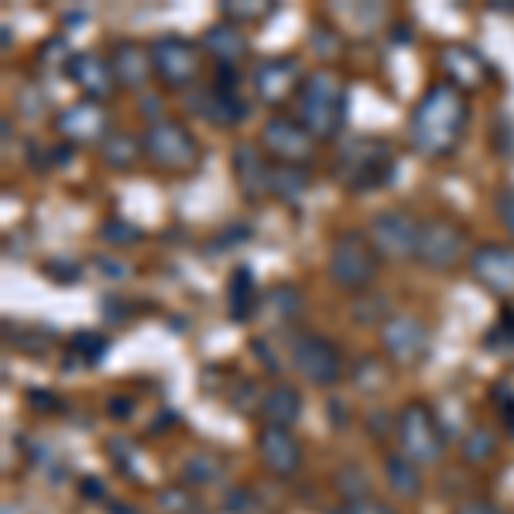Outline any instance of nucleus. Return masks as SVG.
<instances>
[{"label": "nucleus", "mask_w": 514, "mask_h": 514, "mask_svg": "<svg viewBox=\"0 0 514 514\" xmlns=\"http://www.w3.org/2000/svg\"><path fill=\"white\" fill-rule=\"evenodd\" d=\"M103 158L114 168H131L134 158H138V141L127 138V134H114V138L103 141Z\"/></svg>", "instance_id": "nucleus-29"}, {"label": "nucleus", "mask_w": 514, "mask_h": 514, "mask_svg": "<svg viewBox=\"0 0 514 514\" xmlns=\"http://www.w3.org/2000/svg\"><path fill=\"white\" fill-rule=\"evenodd\" d=\"M107 350H110V340H107V336H100V333H93V329H79V333L69 340L72 360H83L86 367L100 364V360L107 357Z\"/></svg>", "instance_id": "nucleus-28"}, {"label": "nucleus", "mask_w": 514, "mask_h": 514, "mask_svg": "<svg viewBox=\"0 0 514 514\" xmlns=\"http://www.w3.org/2000/svg\"><path fill=\"white\" fill-rule=\"evenodd\" d=\"M96 268H103V271H110V275H127V268L124 264H114V261H107V257H100V261H96Z\"/></svg>", "instance_id": "nucleus-43"}, {"label": "nucleus", "mask_w": 514, "mask_h": 514, "mask_svg": "<svg viewBox=\"0 0 514 514\" xmlns=\"http://www.w3.org/2000/svg\"><path fill=\"white\" fill-rule=\"evenodd\" d=\"M230 165H234V179H237V186H240V192H244L247 199H257L261 192H268L271 165L264 162L261 151H257L251 141H240L237 144Z\"/></svg>", "instance_id": "nucleus-19"}, {"label": "nucleus", "mask_w": 514, "mask_h": 514, "mask_svg": "<svg viewBox=\"0 0 514 514\" xmlns=\"http://www.w3.org/2000/svg\"><path fill=\"white\" fill-rule=\"evenodd\" d=\"M340 514H395V511H391L388 504L374 501V497H350Z\"/></svg>", "instance_id": "nucleus-37"}, {"label": "nucleus", "mask_w": 514, "mask_h": 514, "mask_svg": "<svg viewBox=\"0 0 514 514\" xmlns=\"http://www.w3.org/2000/svg\"><path fill=\"white\" fill-rule=\"evenodd\" d=\"M497 401H501L504 429H508V436H514V391H511V384H497Z\"/></svg>", "instance_id": "nucleus-38"}, {"label": "nucleus", "mask_w": 514, "mask_h": 514, "mask_svg": "<svg viewBox=\"0 0 514 514\" xmlns=\"http://www.w3.org/2000/svg\"><path fill=\"white\" fill-rule=\"evenodd\" d=\"M45 271H52V275H59V281H76V278H79V271L72 268V264H69V268H62L59 261H48V264H45Z\"/></svg>", "instance_id": "nucleus-41"}, {"label": "nucleus", "mask_w": 514, "mask_h": 514, "mask_svg": "<svg viewBox=\"0 0 514 514\" xmlns=\"http://www.w3.org/2000/svg\"><path fill=\"white\" fill-rule=\"evenodd\" d=\"M470 107L463 93L449 83H439L415 103L412 117H408V141L425 158H443L460 144L467 131Z\"/></svg>", "instance_id": "nucleus-1"}, {"label": "nucleus", "mask_w": 514, "mask_h": 514, "mask_svg": "<svg viewBox=\"0 0 514 514\" xmlns=\"http://www.w3.org/2000/svg\"><path fill=\"white\" fill-rule=\"evenodd\" d=\"M141 151L151 158L158 168L165 172H182V168H192L199 158V144L189 134L186 124H175V120H158L144 131L141 138Z\"/></svg>", "instance_id": "nucleus-5"}, {"label": "nucleus", "mask_w": 514, "mask_h": 514, "mask_svg": "<svg viewBox=\"0 0 514 514\" xmlns=\"http://www.w3.org/2000/svg\"><path fill=\"white\" fill-rule=\"evenodd\" d=\"M261 144L271 151L275 158H281V165H302L312 158V134L305 131V127L299 124V120L292 117H268L261 127Z\"/></svg>", "instance_id": "nucleus-11"}, {"label": "nucleus", "mask_w": 514, "mask_h": 514, "mask_svg": "<svg viewBox=\"0 0 514 514\" xmlns=\"http://www.w3.org/2000/svg\"><path fill=\"white\" fill-rule=\"evenodd\" d=\"M83 491L90 494V501H100V494H103V484H96V480H86V484H83Z\"/></svg>", "instance_id": "nucleus-44"}, {"label": "nucleus", "mask_w": 514, "mask_h": 514, "mask_svg": "<svg viewBox=\"0 0 514 514\" xmlns=\"http://www.w3.org/2000/svg\"><path fill=\"white\" fill-rule=\"evenodd\" d=\"M384 477H388V487L398 497H415L422 487V477H419V470H415V463L398 453H391L388 460H384Z\"/></svg>", "instance_id": "nucleus-26"}, {"label": "nucleus", "mask_w": 514, "mask_h": 514, "mask_svg": "<svg viewBox=\"0 0 514 514\" xmlns=\"http://www.w3.org/2000/svg\"><path fill=\"white\" fill-rule=\"evenodd\" d=\"M257 449H261V460L268 463V470H275L278 477L295 473L302 463V449L295 443V436L288 429H278V425H264L257 432Z\"/></svg>", "instance_id": "nucleus-17"}, {"label": "nucleus", "mask_w": 514, "mask_h": 514, "mask_svg": "<svg viewBox=\"0 0 514 514\" xmlns=\"http://www.w3.org/2000/svg\"><path fill=\"white\" fill-rule=\"evenodd\" d=\"M151 66L155 76L172 90H186L199 76V48L179 35H162L151 42Z\"/></svg>", "instance_id": "nucleus-9"}, {"label": "nucleus", "mask_w": 514, "mask_h": 514, "mask_svg": "<svg viewBox=\"0 0 514 514\" xmlns=\"http://www.w3.org/2000/svg\"><path fill=\"white\" fill-rule=\"evenodd\" d=\"M470 275L487 292L511 299L514 295V247L508 244H484L470 254Z\"/></svg>", "instance_id": "nucleus-12"}, {"label": "nucleus", "mask_w": 514, "mask_h": 514, "mask_svg": "<svg viewBox=\"0 0 514 514\" xmlns=\"http://www.w3.org/2000/svg\"><path fill=\"white\" fill-rule=\"evenodd\" d=\"M326 271L333 278V285L343 288V292H364V288H371V281L377 275V254L371 240L357 234V230L336 237Z\"/></svg>", "instance_id": "nucleus-3"}, {"label": "nucleus", "mask_w": 514, "mask_h": 514, "mask_svg": "<svg viewBox=\"0 0 514 514\" xmlns=\"http://www.w3.org/2000/svg\"><path fill=\"white\" fill-rule=\"evenodd\" d=\"M100 237H103V240H110V244H134V240H141V230H138V227H131V223L110 220V223H103Z\"/></svg>", "instance_id": "nucleus-33"}, {"label": "nucleus", "mask_w": 514, "mask_h": 514, "mask_svg": "<svg viewBox=\"0 0 514 514\" xmlns=\"http://www.w3.org/2000/svg\"><path fill=\"white\" fill-rule=\"evenodd\" d=\"M333 514H340V511H333Z\"/></svg>", "instance_id": "nucleus-47"}, {"label": "nucleus", "mask_w": 514, "mask_h": 514, "mask_svg": "<svg viewBox=\"0 0 514 514\" xmlns=\"http://www.w3.org/2000/svg\"><path fill=\"white\" fill-rule=\"evenodd\" d=\"M419 230L422 223H415L405 210H377L371 216V227H367V240H371L377 257H388V261H408L419 251Z\"/></svg>", "instance_id": "nucleus-7"}, {"label": "nucleus", "mask_w": 514, "mask_h": 514, "mask_svg": "<svg viewBox=\"0 0 514 514\" xmlns=\"http://www.w3.org/2000/svg\"><path fill=\"white\" fill-rule=\"evenodd\" d=\"M456 514H497L491 501H467L463 508H456Z\"/></svg>", "instance_id": "nucleus-40"}, {"label": "nucleus", "mask_w": 514, "mask_h": 514, "mask_svg": "<svg viewBox=\"0 0 514 514\" xmlns=\"http://www.w3.org/2000/svg\"><path fill=\"white\" fill-rule=\"evenodd\" d=\"M443 66L453 76V86H460V90H477L487 76L484 55L470 45H449L443 52Z\"/></svg>", "instance_id": "nucleus-22"}, {"label": "nucleus", "mask_w": 514, "mask_h": 514, "mask_svg": "<svg viewBox=\"0 0 514 514\" xmlns=\"http://www.w3.org/2000/svg\"><path fill=\"white\" fill-rule=\"evenodd\" d=\"M55 127H59L62 138L76 141V144H96L107 138V114L96 100H79L69 103L59 117H55Z\"/></svg>", "instance_id": "nucleus-15"}, {"label": "nucleus", "mask_w": 514, "mask_h": 514, "mask_svg": "<svg viewBox=\"0 0 514 514\" xmlns=\"http://www.w3.org/2000/svg\"><path fill=\"white\" fill-rule=\"evenodd\" d=\"M487 347L491 350H511L514 347V305H504L497 323L487 333Z\"/></svg>", "instance_id": "nucleus-30"}, {"label": "nucleus", "mask_w": 514, "mask_h": 514, "mask_svg": "<svg viewBox=\"0 0 514 514\" xmlns=\"http://www.w3.org/2000/svg\"><path fill=\"white\" fill-rule=\"evenodd\" d=\"M425 340L429 333H425L422 319L408 316V312H395L381 323V343L395 364H415L425 350Z\"/></svg>", "instance_id": "nucleus-13"}, {"label": "nucleus", "mask_w": 514, "mask_h": 514, "mask_svg": "<svg viewBox=\"0 0 514 514\" xmlns=\"http://www.w3.org/2000/svg\"><path fill=\"white\" fill-rule=\"evenodd\" d=\"M110 66H114V76L120 86H127V90H144L151 79V48H144L138 42H120L114 48V59H110Z\"/></svg>", "instance_id": "nucleus-18"}, {"label": "nucleus", "mask_w": 514, "mask_h": 514, "mask_svg": "<svg viewBox=\"0 0 514 514\" xmlns=\"http://www.w3.org/2000/svg\"><path fill=\"white\" fill-rule=\"evenodd\" d=\"M254 93L261 96L264 103H281L288 100V93L302 90L299 86V59L295 55H278V59H264L261 66L254 69L251 76Z\"/></svg>", "instance_id": "nucleus-14"}, {"label": "nucleus", "mask_w": 514, "mask_h": 514, "mask_svg": "<svg viewBox=\"0 0 514 514\" xmlns=\"http://www.w3.org/2000/svg\"><path fill=\"white\" fill-rule=\"evenodd\" d=\"M247 237H251V230H247L244 223H230L227 230H220V234H216V240L210 244V254H220L223 247L240 244V240H247Z\"/></svg>", "instance_id": "nucleus-36"}, {"label": "nucleus", "mask_w": 514, "mask_h": 514, "mask_svg": "<svg viewBox=\"0 0 514 514\" xmlns=\"http://www.w3.org/2000/svg\"><path fill=\"white\" fill-rule=\"evenodd\" d=\"M463 456L467 463H484L494 456V436L487 429H470L467 439H463Z\"/></svg>", "instance_id": "nucleus-31"}, {"label": "nucleus", "mask_w": 514, "mask_h": 514, "mask_svg": "<svg viewBox=\"0 0 514 514\" xmlns=\"http://www.w3.org/2000/svg\"><path fill=\"white\" fill-rule=\"evenodd\" d=\"M110 412H114V419H127V412H131V401L114 398V401H110Z\"/></svg>", "instance_id": "nucleus-42"}, {"label": "nucleus", "mask_w": 514, "mask_h": 514, "mask_svg": "<svg viewBox=\"0 0 514 514\" xmlns=\"http://www.w3.org/2000/svg\"><path fill=\"white\" fill-rule=\"evenodd\" d=\"M227 305H230V319L234 323H247V319L257 312V281H254V271L247 268H237L230 275V285H227Z\"/></svg>", "instance_id": "nucleus-23"}, {"label": "nucleus", "mask_w": 514, "mask_h": 514, "mask_svg": "<svg viewBox=\"0 0 514 514\" xmlns=\"http://www.w3.org/2000/svg\"><path fill=\"white\" fill-rule=\"evenodd\" d=\"M247 114H251V107L237 93L220 90V86H210V90L199 96V117H206L216 127H237L244 124Z\"/></svg>", "instance_id": "nucleus-20"}, {"label": "nucleus", "mask_w": 514, "mask_h": 514, "mask_svg": "<svg viewBox=\"0 0 514 514\" xmlns=\"http://www.w3.org/2000/svg\"><path fill=\"white\" fill-rule=\"evenodd\" d=\"M261 412H264V422L268 425H278V429H288V425H295L302 412V398L295 388H288V384H278V388H271L268 395L261 398Z\"/></svg>", "instance_id": "nucleus-24"}, {"label": "nucleus", "mask_w": 514, "mask_h": 514, "mask_svg": "<svg viewBox=\"0 0 514 514\" xmlns=\"http://www.w3.org/2000/svg\"><path fill=\"white\" fill-rule=\"evenodd\" d=\"M216 473H220V470H216L213 456L196 453V456H189V460H186V480H192V484H213Z\"/></svg>", "instance_id": "nucleus-32"}, {"label": "nucleus", "mask_w": 514, "mask_h": 514, "mask_svg": "<svg viewBox=\"0 0 514 514\" xmlns=\"http://www.w3.org/2000/svg\"><path fill=\"white\" fill-rule=\"evenodd\" d=\"M223 11L230 14V18H261L264 14V7H257L254 0H244V4H223Z\"/></svg>", "instance_id": "nucleus-39"}, {"label": "nucleus", "mask_w": 514, "mask_h": 514, "mask_svg": "<svg viewBox=\"0 0 514 514\" xmlns=\"http://www.w3.org/2000/svg\"><path fill=\"white\" fill-rule=\"evenodd\" d=\"M0 31H4V35H0V42H4V48H11V28H7V24H4V28H0Z\"/></svg>", "instance_id": "nucleus-46"}, {"label": "nucleus", "mask_w": 514, "mask_h": 514, "mask_svg": "<svg viewBox=\"0 0 514 514\" xmlns=\"http://www.w3.org/2000/svg\"><path fill=\"white\" fill-rule=\"evenodd\" d=\"M141 110H144V117H155L151 110H162V100H148V96H144V100H141Z\"/></svg>", "instance_id": "nucleus-45"}, {"label": "nucleus", "mask_w": 514, "mask_h": 514, "mask_svg": "<svg viewBox=\"0 0 514 514\" xmlns=\"http://www.w3.org/2000/svg\"><path fill=\"white\" fill-rule=\"evenodd\" d=\"M292 364H295V371H299L309 384H316V388L336 384V377L343 371V357H340V350H336V343L326 340V336H316V333L295 336Z\"/></svg>", "instance_id": "nucleus-8"}, {"label": "nucleus", "mask_w": 514, "mask_h": 514, "mask_svg": "<svg viewBox=\"0 0 514 514\" xmlns=\"http://www.w3.org/2000/svg\"><path fill=\"white\" fill-rule=\"evenodd\" d=\"M398 439L412 463H436L443 456V429L422 401H408L398 415Z\"/></svg>", "instance_id": "nucleus-6"}, {"label": "nucleus", "mask_w": 514, "mask_h": 514, "mask_svg": "<svg viewBox=\"0 0 514 514\" xmlns=\"http://www.w3.org/2000/svg\"><path fill=\"white\" fill-rule=\"evenodd\" d=\"M463 251H467V230H463L456 220L422 223L419 251H415V257H419L425 268H436V271L453 268V264L463 257Z\"/></svg>", "instance_id": "nucleus-10"}, {"label": "nucleus", "mask_w": 514, "mask_h": 514, "mask_svg": "<svg viewBox=\"0 0 514 514\" xmlns=\"http://www.w3.org/2000/svg\"><path fill=\"white\" fill-rule=\"evenodd\" d=\"M340 179L347 182L353 192L381 189L395 179V158L384 141L360 138L347 148V155L340 158Z\"/></svg>", "instance_id": "nucleus-4"}, {"label": "nucleus", "mask_w": 514, "mask_h": 514, "mask_svg": "<svg viewBox=\"0 0 514 514\" xmlns=\"http://www.w3.org/2000/svg\"><path fill=\"white\" fill-rule=\"evenodd\" d=\"M299 124L312 138L333 141L347 124V90L333 69H316L299 90Z\"/></svg>", "instance_id": "nucleus-2"}, {"label": "nucleus", "mask_w": 514, "mask_h": 514, "mask_svg": "<svg viewBox=\"0 0 514 514\" xmlns=\"http://www.w3.org/2000/svg\"><path fill=\"white\" fill-rule=\"evenodd\" d=\"M66 76L72 83L79 86V90L86 93V100H107L110 93H114V66H110L107 59H100V55L93 52H76L66 59Z\"/></svg>", "instance_id": "nucleus-16"}, {"label": "nucleus", "mask_w": 514, "mask_h": 514, "mask_svg": "<svg viewBox=\"0 0 514 514\" xmlns=\"http://www.w3.org/2000/svg\"><path fill=\"white\" fill-rule=\"evenodd\" d=\"M384 305H388V299H381V295H374V299L371 302H367V299H360V302H353V319H357V323H377V319H381L384 316V312H388V309H384ZM384 319H388V316H384Z\"/></svg>", "instance_id": "nucleus-34"}, {"label": "nucleus", "mask_w": 514, "mask_h": 514, "mask_svg": "<svg viewBox=\"0 0 514 514\" xmlns=\"http://www.w3.org/2000/svg\"><path fill=\"white\" fill-rule=\"evenodd\" d=\"M203 48L216 59V66H234L237 59H244L251 45H247L244 31H240L234 21H216L206 28Z\"/></svg>", "instance_id": "nucleus-21"}, {"label": "nucleus", "mask_w": 514, "mask_h": 514, "mask_svg": "<svg viewBox=\"0 0 514 514\" xmlns=\"http://www.w3.org/2000/svg\"><path fill=\"white\" fill-rule=\"evenodd\" d=\"M264 309L275 319H281V323H288V319H295L302 312V292L295 285H288V281H281V285H275L264 295Z\"/></svg>", "instance_id": "nucleus-27"}, {"label": "nucleus", "mask_w": 514, "mask_h": 514, "mask_svg": "<svg viewBox=\"0 0 514 514\" xmlns=\"http://www.w3.org/2000/svg\"><path fill=\"white\" fill-rule=\"evenodd\" d=\"M494 210H497V220H501V227L514 237V189H501V192H497Z\"/></svg>", "instance_id": "nucleus-35"}, {"label": "nucleus", "mask_w": 514, "mask_h": 514, "mask_svg": "<svg viewBox=\"0 0 514 514\" xmlns=\"http://www.w3.org/2000/svg\"><path fill=\"white\" fill-rule=\"evenodd\" d=\"M309 189V172L302 165H275L268 175V192L281 203H299Z\"/></svg>", "instance_id": "nucleus-25"}]
</instances>
